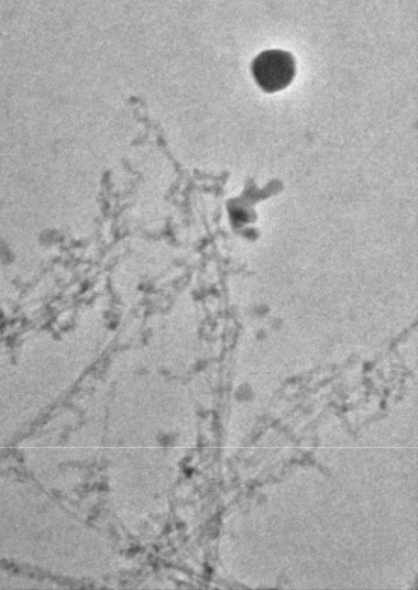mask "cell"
I'll return each mask as SVG.
<instances>
[{
  "label": "cell",
  "mask_w": 418,
  "mask_h": 590,
  "mask_svg": "<svg viewBox=\"0 0 418 590\" xmlns=\"http://www.w3.org/2000/svg\"><path fill=\"white\" fill-rule=\"evenodd\" d=\"M252 73L256 84L265 92L274 94L292 84L297 73V65L289 53L267 51L254 59Z\"/></svg>",
  "instance_id": "obj_1"
}]
</instances>
